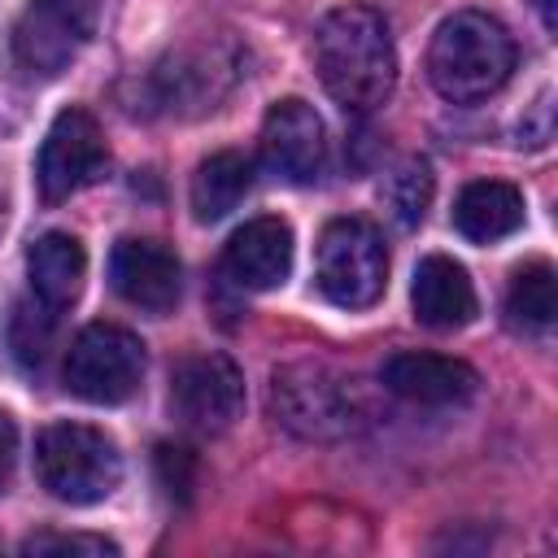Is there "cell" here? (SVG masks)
<instances>
[{
	"label": "cell",
	"mask_w": 558,
	"mask_h": 558,
	"mask_svg": "<svg viewBox=\"0 0 558 558\" xmlns=\"http://www.w3.org/2000/svg\"><path fill=\"white\" fill-rule=\"evenodd\" d=\"M314 70L344 113H371L397 83V48L379 9L340 4L314 31Z\"/></svg>",
	"instance_id": "1"
},
{
	"label": "cell",
	"mask_w": 558,
	"mask_h": 558,
	"mask_svg": "<svg viewBox=\"0 0 558 558\" xmlns=\"http://www.w3.org/2000/svg\"><path fill=\"white\" fill-rule=\"evenodd\" d=\"M514 70L510 31L480 9H462L445 17L427 44V78L453 105H475L506 87Z\"/></svg>",
	"instance_id": "2"
},
{
	"label": "cell",
	"mask_w": 558,
	"mask_h": 558,
	"mask_svg": "<svg viewBox=\"0 0 558 558\" xmlns=\"http://www.w3.org/2000/svg\"><path fill=\"white\" fill-rule=\"evenodd\" d=\"M35 475L57 501L92 506L122 484V453L100 427L48 423L35 440Z\"/></svg>",
	"instance_id": "3"
},
{
	"label": "cell",
	"mask_w": 558,
	"mask_h": 558,
	"mask_svg": "<svg viewBox=\"0 0 558 558\" xmlns=\"http://www.w3.org/2000/svg\"><path fill=\"white\" fill-rule=\"evenodd\" d=\"M270 410L305 440H336L357 427V388L327 362H288L270 379Z\"/></svg>",
	"instance_id": "4"
},
{
	"label": "cell",
	"mask_w": 558,
	"mask_h": 558,
	"mask_svg": "<svg viewBox=\"0 0 558 558\" xmlns=\"http://www.w3.org/2000/svg\"><path fill=\"white\" fill-rule=\"evenodd\" d=\"M318 292L340 310H366L388 288V248L366 218H331L318 235Z\"/></svg>",
	"instance_id": "5"
},
{
	"label": "cell",
	"mask_w": 558,
	"mask_h": 558,
	"mask_svg": "<svg viewBox=\"0 0 558 558\" xmlns=\"http://www.w3.org/2000/svg\"><path fill=\"white\" fill-rule=\"evenodd\" d=\"M144 379V344L118 323H92L70 340L65 388L87 405H122Z\"/></svg>",
	"instance_id": "6"
},
{
	"label": "cell",
	"mask_w": 558,
	"mask_h": 558,
	"mask_svg": "<svg viewBox=\"0 0 558 558\" xmlns=\"http://www.w3.org/2000/svg\"><path fill=\"white\" fill-rule=\"evenodd\" d=\"M100 0H31L13 26V57L22 70L52 78L92 39Z\"/></svg>",
	"instance_id": "7"
},
{
	"label": "cell",
	"mask_w": 558,
	"mask_h": 558,
	"mask_svg": "<svg viewBox=\"0 0 558 558\" xmlns=\"http://www.w3.org/2000/svg\"><path fill=\"white\" fill-rule=\"evenodd\" d=\"M170 410L192 432H227L244 410V375L227 353H187L170 371Z\"/></svg>",
	"instance_id": "8"
},
{
	"label": "cell",
	"mask_w": 558,
	"mask_h": 558,
	"mask_svg": "<svg viewBox=\"0 0 558 558\" xmlns=\"http://www.w3.org/2000/svg\"><path fill=\"white\" fill-rule=\"evenodd\" d=\"M109 161L100 122L87 109H61L39 144V161H35V183L44 201H70L74 192H83L87 183L100 179Z\"/></svg>",
	"instance_id": "9"
},
{
	"label": "cell",
	"mask_w": 558,
	"mask_h": 558,
	"mask_svg": "<svg viewBox=\"0 0 558 558\" xmlns=\"http://www.w3.org/2000/svg\"><path fill=\"white\" fill-rule=\"evenodd\" d=\"M262 161L283 183H314L327 161V131L314 105L288 96L262 122Z\"/></svg>",
	"instance_id": "10"
},
{
	"label": "cell",
	"mask_w": 558,
	"mask_h": 558,
	"mask_svg": "<svg viewBox=\"0 0 558 558\" xmlns=\"http://www.w3.org/2000/svg\"><path fill=\"white\" fill-rule=\"evenodd\" d=\"M109 283L113 292L148 314H166L179 305L183 292V266L174 257V248H166L161 240H118L109 253Z\"/></svg>",
	"instance_id": "11"
},
{
	"label": "cell",
	"mask_w": 558,
	"mask_h": 558,
	"mask_svg": "<svg viewBox=\"0 0 558 558\" xmlns=\"http://www.w3.org/2000/svg\"><path fill=\"white\" fill-rule=\"evenodd\" d=\"M379 379L392 397H401L410 405H432V410L466 405L480 392V371L471 362L445 357V353H418V349L392 353L379 366Z\"/></svg>",
	"instance_id": "12"
},
{
	"label": "cell",
	"mask_w": 558,
	"mask_h": 558,
	"mask_svg": "<svg viewBox=\"0 0 558 558\" xmlns=\"http://www.w3.org/2000/svg\"><path fill=\"white\" fill-rule=\"evenodd\" d=\"M292 270V227L283 218H248L222 244V275L244 292H270Z\"/></svg>",
	"instance_id": "13"
},
{
	"label": "cell",
	"mask_w": 558,
	"mask_h": 558,
	"mask_svg": "<svg viewBox=\"0 0 558 558\" xmlns=\"http://www.w3.org/2000/svg\"><path fill=\"white\" fill-rule=\"evenodd\" d=\"M410 305L414 318L432 331H458L475 318L480 301H475V283L466 275L462 262L432 253L414 266V283H410Z\"/></svg>",
	"instance_id": "14"
},
{
	"label": "cell",
	"mask_w": 558,
	"mask_h": 558,
	"mask_svg": "<svg viewBox=\"0 0 558 558\" xmlns=\"http://www.w3.org/2000/svg\"><path fill=\"white\" fill-rule=\"evenodd\" d=\"M235 78V61L227 57V48H187L174 52L170 61L157 65L153 83H157V100L161 109H214V100L231 87Z\"/></svg>",
	"instance_id": "15"
},
{
	"label": "cell",
	"mask_w": 558,
	"mask_h": 558,
	"mask_svg": "<svg viewBox=\"0 0 558 558\" xmlns=\"http://www.w3.org/2000/svg\"><path fill=\"white\" fill-rule=\"evenodd\" d=\"M26 279H31V292L44 305H52V310L74 305L78 292H83V279H87L83 244L70 231H44L26 248Z\"/></svg>",
	"instance_id": "16"
},
{
	"label": "cell",
	"mask_w": 558,
	"mask_h": 558,
	"mask_svg": "<svg viewBox=\"0 0 558 558\" xmlns=\"http://www.w3.org/2000/svg\"><path fill=\"white\" fill-rule=\"evenodd\" d=\"M523 192L501 179H475L453 201V227L475 244H497L523 227Z\"/></svg>",
	"instance_id": "17"
},
{
	"label": "cell",
	"mask_w": 558,
	"mask_h": 558,
	"mask_svg": "<svg viewBox=\"0 0 558 558\" xmlns=\"http://www.w3.org/2000/svg\"><path fill=\"white\" fill-rule=\"evenodd\" d=\"M253 187V161L235 148H222V153H209L196 174H192V214L196 222H218L227 218Z\"/></svg>",
	"instance_id": "18"
},
{
	"label": "cell",
	"mask_w": 558,
	"mask_h": 558,
	"mask_svg": "<svg viewBox=\"0 0 558 558\" xmlns=\"http://www.w3.org/2000/svg\"><path fill=\"white\" fill-rule=\"evenodd\" d=\"M506 318L523 336H545L558 318V288H554V266L549 262H523L510 275L506 288Z\"/></svg>",
	"instance_id": "19"
},
{
	"label": "cell",
	"mask_w": 558,
	"mask_h": 558,
	"mask_svg": "<svg viewBox=\"0 0 558 558\" xmlns=\"http://www.w3.org/2000/svg\"><path fill=\"white\" fill-rule=\"evenodd\" d=\"M379 201H384V209L397 227H405V231L418 227L427 205H432V166L423 157L397 161L379 183Z\"/></svg>",
	"instance_id": "20"
},
{
	"label": "cell",
	"mask_w": 558,
	"mask_h": 558,
	"mask_svg": "<svg viewBox=\"0 0 558 558\" xmlns=\"http://www.w3.org/2000/svg\"><path fill=\"white\" fill-rule=\"evenodd\" d=\"M52 336H57V310L44 305L39 296H26L13 305L9 314V349L22 366H44V357L52 353Z\"/></svg>",
	"instance_id": "21"
},
{
	"label": "cell",
	"mask_w": 558,
	"mask_h": 558,
	"mask_svg": "<svg viewBox=\"0 0 558 558\" xmlns=\"http://www.w3.org/2000/svg\"><path fill=\"white\" fill-rule=\"evenodd\" d=\"M22 554H87V558H113L118 545L92 532H39L22 541Z\"/></svg>",
	"instance_id": "22"
},
{
	"label": "cell",
	"mask_w": 558,
	"mask_h": 558,
	"mask_svg": "<svg viewBox=\"0 0 558 558\" xmlns=\"http://www.w3.org/2000/svg\"><path fill=\"white\" fill-rule=\"evenodd\" d=\"M157 480L170 497L187 501L192 497V484H196V462L183 445H157Z\"/></svg>",
	"instance_id": "23"
},
{
	"label": "cell",
	"mask_w": 558,
	"mask_h": 558,
	"mask_svg": "<svg viewBox=\"0 0 558 558\" xmlns=\"http://www.w3.org/2000/svg\"><path fill=\"white\" fill-rule=\"evenodd\" d=\"M13 462H17V423L0 410V493L13 480Z\"/></svg>",
	"instance_id": "24"
},
{
	"label": "cell",
	"mask_w": 558,
	"mask_h": 558,
	"mask_svg": "<svg viewBox=\"0 0 558 558\" xmlns=\"http://www.w3.org/2000/svg\"><path fill=\"white\" fill-rule=\"evenodd\" d=\"M532 4H536V13H541L545 31H554V26H558V17H554V0H532Z\"/></svg>",
	"instance_id": "25"
},
{
	"label": "cell",
	"mask_w": 558,
	"mask_h": 558,
	"mask_svg": "<svg viewBox=\"0 0 558 558\" xmlns=\"http://www.w3.org/2000/svg\"><path fill=\"white\" fill-rule=\"evenodd\" d=\"M0 227H4V205H0Z\"/></svg>",
	"instance_id": "26"
}]
</instances>
